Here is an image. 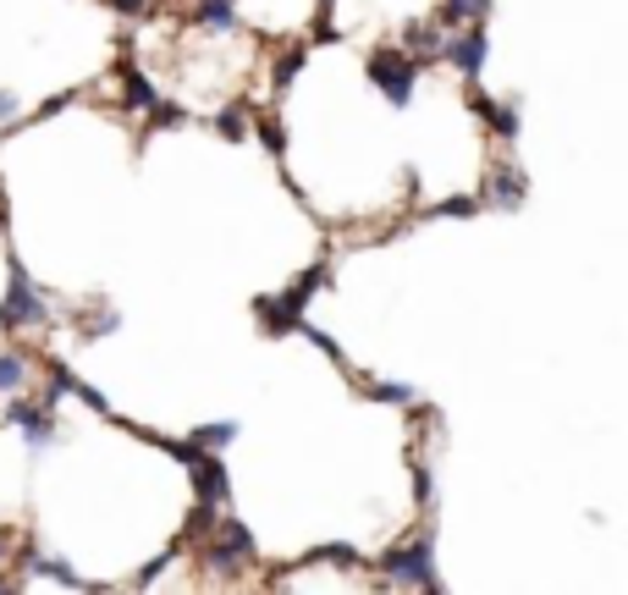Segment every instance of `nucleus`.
Returning a JSON list of instances; mask_svg holds the SVG:
<instances>
[{
    "mask_svg": "<svg viewBox=\"0 0 628 595\" xmlns=\"http://www.w3.org/2000/svg\"><path fill=\"white\" fill-rule=\"evenodd\" d=\"M370 77H375V89L403 111L408 106V95H414V61L403 55V50H375L370 55Z\"/></svg>",
    "mask_w": 628,
    "mask_h": 595,
    "instance_id": "f257e3e1",
    "label": "nucleus"
},
{
    "mask_svg": "<svg viewBox=\"0 0 628 595\" xmlns=\"http://www.w3.org/2000/svg\"><path fill=\"white\" fill-rule=\"evenodd\" d=\"M386 579L392 584H414V590H435V568H430V546H397L386 557Z\"/></svg>",
    "mask_w": 628,
    "mask_h": 595,
    "instance_id": "f03ea898",
    "label": "nucleus"
},
{
    "mask_svg": "<svg viewBox=\"0 0 628 595\" xmlns=\"http://www.w3.org/2000/svg\"><path fill=\"white\" fill-rule=\"evenodd\" d=\"M0 320L7 325H39L45 320V303H39L34 282L23 276V265H12V287H7V303H0Z\"/></svg>",
    "mask_w": 628,
    "mask_h": 595,
    "instance_id": "7ed1b4c3",
    "label": "nucleus"
},
{
    "mask_svg": "<svg viewBox=\"0 0 628 595\" xmlns=\"http://www.w3.org/2000/svg\"><path fill=\"white\" fill-rule=\"evenodd\" d=\"M485 50H491V39H485L480 28H469V34H453V39H441V55L453 61L464 77H475V72L485 66Z\"/></svg>",
    "mask_w": 628,
    "mask_h": 595,
    "instance_id": "20e7f679",
    "label": "nucleus"
},
{
    "mask_svg": "<svg viewBox=\"0 0 628 595\" xmlns=\"http://www.w3.org/2000/svg\"><path fill=\"white\" fill-rule=\"evenodd\" d=\"M12 424H23V436H28V447H34V453L56 442V424H50L39 408H28V402H12Z\"/></svg>",
    "mask_w": 628,
    "mask_h": 595,
    "instance_id": "39448f33",
    "label": "nucleus"
},
{
    "mask_svg": "<svg viewBox=\"0 0 628 595\" xmlns=\"http://www.w3.org/2000/svg\"><path fill=\"white\" fill-rule=\"evenodd\" d=\"M232 436H237V424L216 419V424H199V431H194V447H226Z\"/></svg>",
    "mask_w": 628,
    "mask_h": 595,
    "instance_id": "423d86ee",
    "label": "nucleus"
},
{
    "mask_svg": "<svg viewBox=\"0 0 628 595\" xmlns=\"http://www.w3.org/2000/svg\"><path fill=\"white\" fill-rule=\"evenodd\" d=\"M28 381V364L17 354H0V392H17Z\"/></svg>",
    "mask_w": 628,
    "mask_h": 595,
    "instance_id": "0eeeda50",
    "label": "nucleus"
},
{
    "mask_svg": "<svg viewBox=\"0 0 628 595\" xmlns=\"http://www.w3.org/2000/svg\"><path fill=\"white\" fill-rule=\"evenodd\" d=\"M485 12H491V0H446V17L453 23L458 17H485Z\"/></svg>",
    "mask_w": 628,
    "mask_h": 595,
    "instance_id": "6e6552de",
    "label": "nucleus"
},
{
    "mask_svg": "<svg viewBox=\"0 0 628 595\" xmlns=\"http://www.w3.org/2000/svg\"><path fill=\"white\" fill-rule=\"evenodd\" d=\"M216 133H226V138H243L248 127H243V111H226L221 122H216Z\"/></svg>",
    "mask_w": 628,
    "mask_h": 595,
    "instance_id": "1a4fd4ad",
    "label": "nucleus"
},
{
    "mask_svg": "<svg viewBox=\"0 0 628 595\" xmlns=\"http://www.w3.org/2000/svg\"><path fill=\"white\" fill-rule=\"evenodd\" d=\"M375 397H381V402H408L414 392H403V386H375Z\"/></svg>",
    "mask_w": 628,
    "mask_h": 595,
    "instance_id": "9d476101",
    "label": "nucleus"
},
{
    "mask_svg": "<svg viewBox=\"0 0 628 595\" xmlns=\"http://www.w3.org/2000/svg\"><path fill=\"white\" fill-rule=\"evenodd\" d=\"M116 12H149V0H111Z\"/></svg>",
    "mask_w": 628,
    "mask_h": 595,
    "instance_id": "9b49d317",
    "label": "nucleus"
},
{
    "mask_svg": "<svg viewBox=\"0 0 628 595\" xmlns=\"http://www.w3.org/2000/svg\"><path fill=\"white\" fill-rule=\"evenodd\" d=\"M7 116H17V100H12L7 89H0V122H7Z\"/></svg>",
    "mask_w": 628,
    "mask_h": 595,
    "instance_id": "f8f14e48",
    "label": "nucleus"
},
{
    "mask_svg": "<svg viewBox=\"0 0 628 595\" xmlns=\"http://www.w3.org/2000/svg\"><path fill=\"white\" fill-rule=\"evenodd\" d=\"M320 12H331V0H320Z\"/></svg>",
    "mask_w": 628,
    "mask_h": 595,
    "instance_id": "ddd939ff",
    "label": "nucleus"
},
{
    "mask_svg": "<svg viewBox=\"0 0 628 595\" xmlns=\"http://www.w3.org/2000/svg\"><path fill=\"white\" fill-rule=\"evenodd\" d=\"M0 546H7V535H0Z\"/></svg>",
    "mask_w": 628,
    "mask_h": 595,
    "instance_id": "4468645a",
    "label": "nucleus"
}]
</instances>
